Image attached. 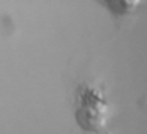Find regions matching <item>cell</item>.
I'll use <instances>...</instances> for the list:
<instances>
[{
	"mask_svg": "<svg viewBox=\"0 0 147 134\" xmlns=\"http://www.w3.org/2000/svg\"><path fill=\"white\" fill-rule=\"evenodd\" d=\"M71 106L78 128L82 134H112L115 103L109 87L100 74L84 68L71 85Z\"/></svg>",
	"mask_w": 147,
	"mask_h": 134,
	"instance_id": "6da1fadb",
	"label": "cell"
}]
</instances>
